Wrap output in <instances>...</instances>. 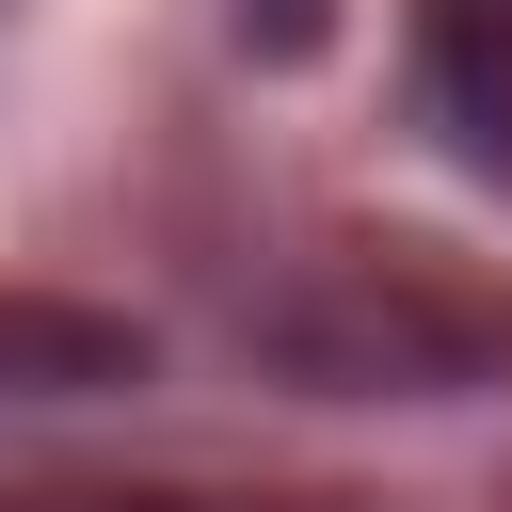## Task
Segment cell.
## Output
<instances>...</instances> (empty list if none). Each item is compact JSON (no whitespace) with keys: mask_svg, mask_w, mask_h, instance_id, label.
Here are the masks:
<instances>
[{"mask_svg":"<svg viewBox=\"0 0 512 512\" xmlns=\"http://www.w3.org/2000/svg\"><path fill=\"white\" fill-rule=\"evenodd\" d=\"M416 64H432V112L480 176H512V0H416Z\"/></svg>","mask_w":512,"mask_h":512,"instance_id":"6da1fadb","label":"cell"},{"mask_svg":"<svg viewBox=\"0 0 512 512\" xmlns=\"http://www.w3.org/2000/svg\"><path fill=\"white\" fill-rule=\"evenodd\" d=\"M0 512H160V496H0Z\"/></svg>","mask_w":512,"mask_h":512,"instance_id":"7a4b0ae2","label":"cell"}]
</instances>
